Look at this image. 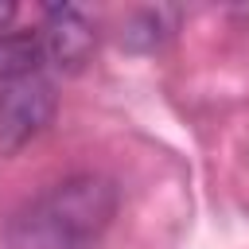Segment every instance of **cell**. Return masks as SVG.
Wrapping results in <instances>:
<instances>
[{"label":"cell","mask_w":249,"mask_h":249,"mask_svg":"<svg viewBox=\"0 0 249 249\" xmlns=\"http://www.w3.org/2000/svg\"><path fill=\"white\" fill-rule=\"evenodd\" d=\"M54 109H58V97L47 78L8 82L0 89V156H12L23 144H31L51 124Z\"/></svg>","instance_id":"obj_2"},{"label":"cell","mask_w":249,"mask_h":249,"mask_svg":"<svg viewBox=\"0 0 249 249\" xmlns=\"http://www.w3.org/2000/svg\"><path fill=\"white\" fill-rule=\"evenodd\" d=\"M43 58L54 62L62 74H78L97 47V31L86 19L82 8L74 4H54L47 8V23H43Z\"/></svg>","instance_id":"obj_3"},{"label":"cell","mask_w":249,"mask_h":249,"mask_svg":"<svg viewBox=\"0 0 249 249\" xmlns=\"http://www.w3.org/2000/svg\"><path fill=\"white\" fill-rule=\"evenodd\" d=\"M43 43L31 31H12L0 35V82H23V78H39L43 66Z\"/></svg>","instance_id":"obj_4"},{"label":"cell","mask_w":249,"mask_h":249,"mask_svg":"<svg viewBox=\"0 0 249 249\" xmlns=\"http://www.w3.org/2000/svg\"><path fill=\"white\" fill-rule=\"evenodd\" d=\"M12 16H16V4H0V27L12 23Z\"/></svg>","instance_id":"obj_5"},{"label":"cell","mask_w":249,"mask_h":249,"mask_svg":"<svg viewBox=\"0 0 249 249\" xmlns=\"http://www.w3.org/2000/svg\"><path fill=\"white\" fill-rule=\"evenodd\" d=\"M117 183L105 175H70L31 198L8 226L12 249H93L117 214Z\"/></svg>","instance_id":"obj_1"}]
</instances>
